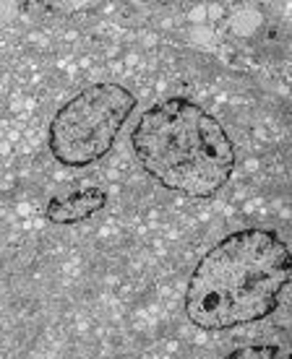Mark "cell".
<instances>
[{
  "label": "cell",
  "mask_w": 292,
  "mask_h": 359,
  "mask_svg": "<svg viewBox=\"0 0 292 359\" xmlns=\"http://www.w3.org/2000/svg\"><path fill=\"white\" fill-rule=\"evenodd\" d=\"M131 146L157 182L191 198L214 196L235 170V146L225 128L201 104L182 97L146 109Z\"/></svg>",
  "instance_id": "2"
},
{
  "label": "cell",
  "mask_w": 292,
  "mask_h": 359,
  "mask_svg": "<svg viewBox=\"0 0 292 359\" xmlns=\"http://www.w3.org/2000/svg\"><path fill=\"white\" fill-rule=\"evenodd\" d=\"M136 107V97L120 83H94L68 99L50 123L47 146L65 167H89L112 149Z\"/></svg>",
  "instance_id": "3"
},
{
  "label": "cell",
  "mask_w": 292,
  "mask_h": 359,
  "mask_svg": "<svg viewBox=\"0 0 292 359\" xmlns=\"http://www.w3.org/2000/svg\"><path fill=\"white\" fill-rule=\"evenodd\" d=\"M292 258L274 229H240L193 271L185 315L204 331H225L272 315L290 284Z\"/></svg>",
  "instance_id": "1"
},
{
  "label": "cell",
  "mask_w": 292,
  "mask_h": 359,
  "mask_svg": "<svg viewBox=\"0 0 292 359\" xmlns=\"http://www.w3.org/2000/svg\"><path fill=\"white\" fill-rule=\"evenodd\" d=\"M222 359H279V349L272 344H258V346H240L232 354Z\"/></svg>",
  "instance_id": "5"
},
{
  "label": "cell",
  "mask_w": 292,
  "mask_h": 359,
  "mask_svg": "<svg viewBox=\"0 0 292 359\" xmlns=\"http://www.w3.org/2000/svg\"><path fill=\"white\" fill-rule=\"evenodd\" d=\"M107 206V193L102 188H84L73 196L53 198L45 208V216L53 224H79Z\"/></svg>",
  "instance_id": "4"
}]
</instances>
